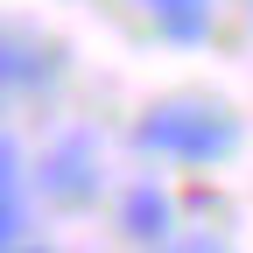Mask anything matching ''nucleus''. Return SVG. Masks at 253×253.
Masks as SVG:
<instances>
[{"instance_id":"4","label":"nucleus","mask_w":253,"mask_h":253,"mask_svg":"<svg viewBox=\"0 0 253 253\" xmlns=\"http://www.w3.org/2000/svg\"><path fill=\"white\" fill-rule=\"evenodd\" d=\"M56 71L49 63V49H28V42H0V106L14 99V91H28V84H42Z\"/></svg>"},{"instance_id":"5","label":"nucleus","mask_w":253,"mask_h":253,"mask_svg":"<svg viewBox=\"0 0 253 253\" xmlns=\"http://www.w3.org/2000/svg\"><path fill=\"white\" fill-rule=\"evenodd\" d=\"M148 14L162 21V36H176V42H204L211 36V0H148Z\"/></svg>"},{"instance_id":"1","label":"nucleus","mask_w":253,"mask_h":253,"mask_svg":"<svg viewBox=\"0 0 253 253\" xmlns=\"http://www.w3.org/2000/svg\"><path fill=\"white\" fill-rule=\"evenodd\" d=\"M134 148H148L155 162H218L232 148V113L225 106H197V99L148 106L134 120Z\"/></svg>"},{"instance_id":"6","label":"nucleus","mask_w":253,"mask_h":253,"mask_svg":"<svg viewBox=\"0 0 253 253\" xmlns=\"http://www.w3.org/2000/svg\"><path fill=\"white\" fill-rule=\"evenodd\" d=\"M14 232H21V183H0V253L14 246Z\"/></svg>"},{"instance_id":"7","label":"nucleus","mask_w":253,"mask_h":253,"mask_svg":"<svg viewBox=\"0 0 253 253\" xmlns=\"http://www.w3.org/2000/svg\"><path fill=\"white\" fill-rule=\"evenodd\" d=\"M0 183H21V148L0 134Z\"/></svg>"},{"instance_id":"2","label":"nucleus","mask_w":253,"mask_h":253,"mask_svg":"<svg viewBox=\"0 0 253 253\" xmlns=\"http://www.w3.org/2000/svg\"><path fill=\"white\" fill-rule=\"evenodd\" d=\"M169 218H176L169 190H162V183H134L126 204H120V232L141 239V246H162V239H169Z\"/></svg>"},{"instance_id":"3","label":"nucleus","mask_w":253,"mask_h":253,"mask_svg":"<svg viewBox=\"0 0 253 253\" xmlns=\"http://www.w3.org/2000/svg\"><path fill=\"white\" fill-rule=\"evenodd\" d=\"M91 155H99V148H91V134H71V141H63L49 162H42V190H49V197H63V204L84 197V190L99 183V169H84Z\"/></svg>"}]
</instances>
